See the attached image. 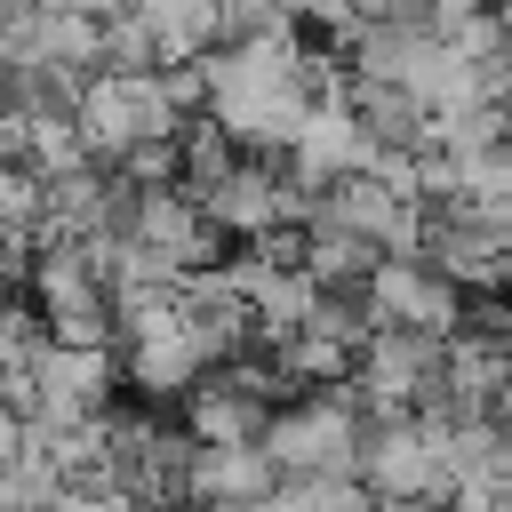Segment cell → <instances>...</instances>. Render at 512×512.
<instances>
[{
  "label": "cell",
  "instance_id": "obj_13",
  "mask_svg": "<svg viewBox=\"0 0 512 512\" xmlns=\"http://www.w3.org/2000/svg\"><path fill=\"white\" fill-rule=\"evenodd\" d=\"M496 120H504V136H512V88H504V96H496Z\"/></svg>",
  "mask_w": 512,
  "mask_h": 512
},
{
  "label": "cell",
  "instance_id": "obj_15",
  "mask_svg": "<svg viewBox=\"0 0 512 512\" xmlns=\"http://www.w3.org/2000/svg\"><path fill=\"white\" fill-rule=\"evenodd\" d=\"M504 352H512V336H504Z\"/></svg>",
  "mask_w": 512,
  "mask_h": 512
},
{
  "label": "cell",
  "instance_id": "obj_14",
  "mask_svg": "<svg viewBox=\"0 0 512 512\" xmlns=\"http://www.w3.org/2000/svg\"><path fill=\"white\" fill-rule=\"evenodd\" d=\"M496 16H504V32H512V0H496Z\"/></svg>",
  "mask_w": 512,
  "mask_h": 512
},
{
  "label": "cell",
  "instance_id": "obj_4",
  "mask_svg": "<svg viewBox=\"0 0 512 512\" xmlns=\"http://www.w3.org/2000/svg\"><path fill=\"white\" fill-rule=\"evenodd\" d=\"M368 296H376V320H408V328H440V336H456V320H464V288L448 272H432L424 256L384 248L368 264Z\"/></svg>",
  "mask_w": 512,
  "mask_h": 512
},
{
  "label": "cell",
  "instance_id": "obj_1",
  "mask_svg": "<svg viewBox=\"0 0 512 512\" xmlns=\"http://www.w3.org/2000/svg\"><path fill=\"white\" fill-rule=\"evenodd\" d=\"M360 432H368V408H360V392H352V376H344V384H304V392L272 400L256 448H264L280 472H352Z\"/></svg>",
  "mask_w": 512,
  "mask_h": 512
},
{
  "label": "cell",
  "instance_id": "obj_12",
  "mask_svg": "<svg viewBox=\"0 0 512 512\" xmlns=\"http://www.w3.org/2000/svg\"><path fill=\"white\" fill-rule=\"evenodd\" d=\"M464 8H496V0H432V24H448V16H464Z\"/></svg>",
  "mask_w": 512,
  "mask_h": 512
},
{
  "label": "cell",
  "instance_id": "obj_5",
  "mask_svg": "<svg viewBox=\"0 0 512 512\" xmlns=\"http://www.w3.org/2000/svg\"><path fill=\"white\" fill-rule=\"evenodd\" d=\"M272 480H280V464L256 440H192V464H184L192 504H264Z\"/></svg>",
  "mask_w": 512,
  "mask_h": 512
},
{
  "label": "cell",
  "instance_id": "obj_8",
  "mask_svg": "<svg viewBox=\"0 0 512 512\" xmlns=\"http://www.w3.org/2000/svg\"><path fill=\"white\" fill-rule=\"evenodd\" d=\"M104 64H112V72H144V64H160V32H152V16H144L136 0H120V8L104 16Z\"/></svg>",
  "mask_w": 512,
  "mask_h": 512
},
{
  "label": "cell",
  "instance_id": "obj_11",
  "mask_svg": "<svg viewBox=\"0 0 512 512\" xmlns=\"http://www.w3.org/2000/svg\"><path fill=\"white\" fill-rule=\"evenodd\" d=\"M488 416H496V424H504V432H512V360H504V376H496V384H488Z\"/></svg>",
  "mask_w": 512,
  "mask_h": 512
},
{
  "label": "cell",
  "instance_id": "obj_2",
  "mask_svg": "<svg viewBox=\"0 0 512 512\" xmlns=\"http://www.w3.org/2000/svg\"><path fill=\"white\" fill-rule=\"evenodd\" d=\"M128 240L176 280V272H192V264H216L232 240L216 232V216L184 192V184H136V208H128Z\"/></svg>",
  "mask_w": 512,
  "mask_h": 512
},
{
  "label": "cell",
  "instance_id": "obj_3",
  "mask_svg": "<svg viewBox=\"0 0 512 512\" xmlns=\"http://www.w3.org/2000/svg\"><path fill=\"white\" fill-rule=\"evenodd\" d=\"M216 360V344L176 312L168 328H144V336H128L120 344V384L136 392V400H152V408H168V400H184L192 384H200V368Z\"/></svg>",
  "mask_w": 512,
  "mask_h": 512
},
{
  "label": "cell",
  "instance_id": "obj_9",
  "mask_svg": "<svg viewBox=\"0 0 512 512\" xmlns=\"http://www.w3.org/2000/svg\"><path fill=\"white\" fill-rule=\"evenodd\" d=\"M176 136H128L120 144V160H112V176H128V184H176Z\"/></svg>",
  "mask_w": 512,
  "mask_h": 512
},
{
  "label": "cell",
  "instance_id": "obj_7",
  "mask_svg": "<svg viewBox=\"0 0 512 512\" xmlns=\"http://www.w3.org/2000/svg\"><path fill=\"white\" fill-rule=\"evenodd\" d=\"M160 32V64L168 56H208L216 48V0H136Z\"/></svg>",
  "mask_w": 512,
  "mask_h": 512
},
{
  "label": "cell",
  "instance_id": "obj_6",
  "mask_svg": "<svg viewBox=\"0 0 512 512\" xmlns=\"http://www.w3.org/2000/svg\"><path fill=\"white\" fill-rule=\"evenodd\" d=\"M376 256H384V240H368V232H352L336 216H312L304 224V272L312 280H368Z\"/></svg>",
  "mask_w": 512,
  "mask_h": 512
},
{
  "label": "cell",
  "instance_id": "obj_10",
  "mask_svg": "<svg viewBox=\"0 0 512 512\" xmlns=\"http://www.w3.org/2000/svg\"><path fill=\"white\" fill-rule=\"evenodd\" d=\"M16 456H24V416H16L8 400H0V472H8Z\"/></svg>",
  "mask_w": 512,
  "mask_h": 512
}]
</instances>
